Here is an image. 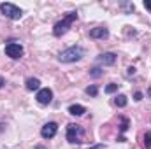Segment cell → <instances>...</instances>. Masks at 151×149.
Listing matches in <instances>:
<instances>
[{
    "label": "cell",
    "instance_id": "obj_11",
    "mask_svg": "<svg viewBox=\"0 0 151 149\" xmlns=\"http://www.w3.org/2000/svg\"><path fill=\"white\" fill-rule=\"evenodd\" d=\"M69 112H70L72 116H83V114L86 112V107H84V105L76 104V105H70V107H69Z\"/></svg>",
    "mask_w": 151,
    "mask_h": 149
},
{
    "label": "cell",
    "instance_id": "obj_21",
    "mask_svg": "<svg viewBox=\"0 0 151 149\" xmlns=\"http://www.w3.org/2000/svg\"><path fill=\"white\" fill-rule=\"evenodd\" d=\"M4 84H5V81H4V77H2V75H0V88H2V86H4Z\"/></svg>",
    "mask_w": 151,
    "mask_h": 149
},
{
    "label": "cell",
    "instance_id": "obj_15",
    "mask_svg": "<svg viewBox=\"0 0 151 149\" xmlns=\"http://www.w3.org/2000/svg\"><path fill=\"white\" fill-rule=\"evenodd\" d=\"M118 90V84H114V82H111L109 86H106V93H114Z\"/></svg>",
    "mask_w": 151,
    "mask_h": 149
},
{
    "label": "cell",
    "instance_id": "obj_4",
    "mask_svg": "<svg viewBox=\"0 0 151 149\" xmlns=\"http://www.w3.org/2000/svg\"><path fill=\"white\" fill-rule=\"evenodd\" d=\"M0 12H2L5 18H9V19H19V18L23 16V11H21L18 5L9 4V2L0 4Z\"/></svg>",
    "mask_w": 151,
    "mask_h": 149
},
{
    "label": "cell",
    "instance_id": "obj_17",
    "mask_svg": "<svg viewBox=\"0 0 151 149\" xmlns=\"http://www.w3.org/2000/svg\"><path fill=\"white\" fill-rule=\"evenodd\" d=\"M100 74H102V70H100V69H97V67H95V69H91V75H93V77H99Z\"/></svg>",
    "mask_w": 151,
    "mask_h": 149
},
{
    "label": "cell",
    "instance_id": "obj_7",
    "mask_svg": "<svg viewBox=\"0 0 151 149\" xmlns=\"http://www.w3.org/2000/svg\"><path fill=\"white\" fill-rule=\"evenodd\" d=\"M51 100H53V91L49 88H42V90L37 91V102L39 104L47 105V104H51Z\"/></svg>",
    "mask_w": 151,
    "mask_h": 149
},
{
    "label": "cell",
    "instance_id": "obj_8",
    "mask_svg": "<svg viewBox=\"0 0 151 149\" xmlns=\"http://www.w3.org/2000/svg\"><path fill=\"white\" fill-rule=\"evenodd\" d=\"M114 62H116V54L114 53H102L99 56V63H102V65H113Z\"/></svg>",
    "mask_w": 151,
    "mask_h": 149
},
{
    "label": "cell",
    "instance_id": "obj_9",
    "mask_svg": "<svg viewBox=\"0 0 151 149\" xmlns=\"http://www.w3.org/2000/svg\"><path fill=\"white\" fill-rule=\"evenodd\" d=\"M107 35H109V30L107 28H102V27L90 30V37L91 39H106Z\"/></svg>",
    "mask_w": 151,
    "mask_h": 149
},
{
    "label": "cell",
    "instance_id": "obj_16",
    "mask_svg": "<svg viewBox=\"0 0 151 149\" xmlns=\"http://www.w3.org/2000/svg\"><path fill=\"white\" fill-rule=\"evenodd\" d=\"M119 128H121V132H127V128H128V121H127L125 117L121 119V126H119Z\"/></svg>",
    "mask_w": 151,
    "mask_h": 149
},
{
    "label": "cell",
    "instance_id": "obj_1",
    "mask_svg": "<svg viewBox=\"0 0 151 149\" xmlns=\"http://www.w3.org/2000/svg\"><path fill=\"white\" fill-rule=\"evenodd\" d=\"M76 19H77V12H67V16L53 27V35H55V37H62V35H65Z\"/></svg>",
    "mask_w": 151,
    "mask_h": 149
},
{
    "label": "cell",
    "instance_id": "obj_22",
    "mask_svg": "<svg viewBox=\"0 0 151 149\" xmlns=\"http://www.w3.org/2000/svg\"><path fill=\"white\" fill-rule=\"evenodd\" d=\"M148 95H150V97H151V86H150V90H148Z\"/></svg>",
    "mask_w": 151,
    "mask_h": 149
},
{
    "label": "cell",
    "instance_id": "obj_18",
    "mask_svg": "<svg viewBox=\"0 0 151 149\" xmlns=\"http://www.w3.org/2000/svg\"><path fill=\"white\" fill-rule=\"evenodd\" d=\"M144 7H146L148 11H151V0H144Z\"/></svg>",
    "mask_w": 151,
    "mask_h": 149
},
{
    "label": "cell",
    "instance_id": "obj_13",
    "mask_svg": "<svg viewBox=\"0 0 151 149\" xmlns=\"http://www.w3.org/2000/svg\"><path fill=\"white\" fill-rule=\"evenodd\" d=\"M86 93H88V95H91V97H97L99 88H97V86H88V88H86Z\"/></svg>",
    "mask_w": 151,
    "mask_h": 149
},
{
    "label": "cell",
    "instance_id": "obj_10",
    "mask_svg": "<svg viewBox=\"0 0 151 149\" xmlns=\"http://www.w3.org/2000/svg\"><path fill=\"white\" fill-rule=\"evenodd\" d=\"M25 84H27V90H30V91H34V90H39V88H40V81H39L37 77H28Z\"/></svg>",
    "mask_w": 151,
    "mask_h": 149
},
{
    "label": "cell",
    "instance_id": "obj_3",
    "mask_svg": "<svg viewBox=\"0 0 151 149\" xmlns=\"http://www.w3.org/2000/svg\"><path fill=\"white\" fill-rule=\"evenodd\" d=\"M84 139V128L81 125H76V123H70L67 125V140L72 142V144H81Z\"/></svg>",
    "mask_w": 151,
    "mask_h": 149
},
{
    "label": "cell",
    "instance_id": "obj_6",
    "mask_svg": "<svg viewBox=\"0 0 151 149\" xmlns=\"http://www.w3.org/2000/svg\"><path fill=\"white\" fill-rule=\"evenodd\" d=\"M56 132H58V125L51 121V123H46V125L42 126L40 135H42V139H53V137L56 135Z\"/></svg>",
    "mask_w": 151,
    "mask_h": 149
},
{
    "label": "cell",
    "instance_id": "obj_20",
    "mask_svg": "<svg viewBox=\"0 0 151 149\" xmlns=\"http://www.w3.org/2000/svg\"><path fill=\"white\" fill-rule=\"evenodd\" d=\"M135 100H142V93H141V91L135 93Z\"/></svg>",
    "mask_w": 151,
    "mask_h": 149
},
{
    "label": "cell",
    "instance_id": "obj_14",
    "mask_svg": "<svg viewBox=\"0 0 151 149\" xmlns=\"http://www.w3.org/2000/svg\"><path fill=\"white\" fill-rule=\"evenodd\" d=\"M144 148L151 149V132H148V133L144 135Z\"/></svg>",
    "mask_w": 151,
    "mask_h": 149
},
{
    "label": "cell",
    "instance_id": "obj_5",
    "mask_svg": "<svg viewBox=\"0 0 151 149\" xmlns=\"http://www.w3.org/2000/svg\"><path fill=\"white\" fill-rule=\"evenodd\" d=\"M5 54L9 58H12V60H18V58L23 56V46L18 44V42H9L5 46Z\"/></svg>",
    "mask_w": 151,
    "mask_h": 149
},
{
    "label": "cell",
    "instance_id": "obj_19",
    "mask_svg": "<svg viewBox=\"0 0 151 149\" xmlns=\"http://www.w3.org/2000/svg\"><path fill=\"white\" fill-rule=\"evenodd\" d=\"M90 149H107L104 144H97V146H93V148H90Z\"/></svg>",
    "mask_w": 151,
    "mask_h": 149
},
{
    "label": "cell",
    "instance_id": "obj_12",
    "mask_svg": "<svg viewBox=\"0 0 151 149\" xmlns=\"http://www.w3.org/2000/svg\"><path fill=\"white\" fill-rule=\"evenodd\" d=\"M127 102H128V100H127V97H125V95H118V97L114 98V104H116L118 107H125V105H127Z\"/></svg>",
    "mask_w": 151,
    "mask_h": 149
},
{
    "label": "cell",
    "instance_id": "obj_2",
    "mask_svg": "<svg viewBox=\"0 0 151 149\" xmlns=\"http://www.w3.org/2000/svg\"><path fill=\"white\" fill-rule=\"evenodd\" d=\"M83 56H84L83 47H79V46H72V47H69V49L62 51V53H60V56H58V60H60V62H63V63H72V62H79Z\"/></svg>",
    "mask_w": 151,
    "mask_h": 149
}]
</instances>
